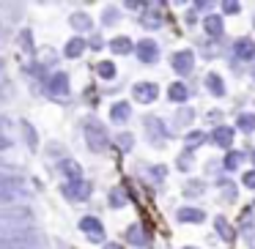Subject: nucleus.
Here are the masks:
<instances>
[{"label": "nucleus", "mask_w": 255, "mask_h": 249, "mask_svg": "<svg viewBox=\"0 0 255 249\" xmlns=\"http://www.w3.org/2000/svg\"><path fill=\"white\" fill-rule=\"evenodd\" d=\"M41 236L33 227H22V230H11L0 236V249H39Z\"/></svg>", "instance_id": "obj_1"}, {"label": "nucleus", "mask_w": 255, "mask_h": 249, "mask_svg": "<svg viewBox=\"0 0 255 249\" xmlns=\"http://www.w3.org/2000/svg\"><path fill=\"white\" fill-rule=\"evenodd\" d=\"M30 211L28 208H17V205H8L6 211H0V236L11 230H22V227H30Z\"/></svg>", "instance_id": "obj_2"}, {"label": "nucleus", "mask_w": 255, "mask_h": 249, "mask_svg": "<svg viewBox=\"0 0 255 249\" xmlns=\"http://www.w3.org/2000/svg\"><path fill=\"white\" fill-rule=\"evenodd\" d=\"M17 197H25L22 181L8 172H0V203H17Z\"/></svg>", "instance_id": "obj_3"}, {"label": "nucleus", "mask_w": 255, "mask_h": 249, "mask_svg": "<svg viewBox=\"0 0 255 249\" xmlns=\"http://www.w3.org/2000/svg\"><path fill=\"white\" fill-rule=\"evenodd\" d=\"M85 140H88V148L99 154V151L107 148V140L110 137H107V129L99 121H88L85 123Z\"/></svg>", "instance_id": "obj_4"}, {"label": "nucleus", "mask_w": 255, "mask_h": 249, "mask_svg": "<svg viewBox=\"0 0 255 249\" xmlns=\"http://www.w3.org/2000/svg\"><path fill=\"white\" fill-rule=\"evenodd\" d=\"M145 134H148L151 145H165L167 140V129L156 115H145Z\"/></svg>", "instance_id": "obj_5"}, {"label": "nucleus", "mask_w": 255, "mask_h": 249, "mask_svg": "<svg viewBox=\"0 0 255 249\" xmlns=\"http://www.w3.org/2000/svg\"><path fill=\"white\" fill-rule=\"evenodd\" d=\"M134 52H137V58H140L143 63H156V61H159V44H156L154 39H143V41H137Z\"/></svg>", "instance_id": "obj_6"}, {"label": "nucleus", "mask_w": 255, "mask_h": 249, "mask_svg": "<svg viewBox=\"0 0 255 249\" xmlns=\"http://www.w3.org/2000/svg\"><path fill=\"white\" fill-rule=\"evenodd\" d=\"M233 55L236 61H253L255 58V41L250 36H242V39L233 41Z\"/></svg>", "instance_id": "obj_7"}, {"label": "nucleus", "mask_w": 255, "mask_h": 249, "mask_svg": "<svg viewBox=\"0 0 255 249\" xmlns=\"http://www.w3.org/2000/svg\"><path fill=\"white\" fill-rule=\"evenodd\" d=\"M173 69H176V74H189L195 69V52L192 50H181L173 55Z\"/></svg>", "instance_id": "obj_8"}, {"label": "nucleus", "mask_w": 255, "mask_h": 249, "mask_svg": "<svg viewBox=\"0 0 255 249\" xmlns=\"http://www.w3.org/2000/svg\"><path fill=\"white\" fill-rule=\"evenodd\" d=\"M132 93H134V99L137 101H143V104H151V101L159 96V88H156L154 83H137L132 88Z\"/></svg>", "instance_id": "obj_9"}, {"label": "nucleus", "mask_w": 255, "mask_h": 249, "mask_svg": "<svg viewBox=\"0 0 255 249\" xmlns=\"http://www.w3.org/2000/svg\"><path fill=\"white\" fill-rule=\"evenodd\" d=\"M176 219L178 222H187V225H198V222L206 219V211L203 208H195V205H184V208L176 211Z\"/></svg>", "instance_id": "obj_10"}, {"label": "nucleus", "mask_w": 255, "mask_h": 249, "mask_svg": "<svg viewBox=\"0 0 255 249\" xmlns=\"http://www.w3.org/2000/svg\"><path fill=\"white\" fill-rule=\"evenodd\" d=\"M80 227H83V233L91 241H102V238H105V227H102V222L94 219V216H85V219L80 222Z\"/></svg>", "instance_id": "obj_11"}, {"label": "nucleus", "mask_w": 255, "mask_h": 249, "mask_svg": "<svg viewBox=\"0 0 255 249\" xmlns=\"http://www.w3.org/2000/svg\"><path fill=\"white\" fill-rule=\"evenodd\" d=\"M211 143H214L217 148H231V143H233V126H217L214 134H211Z\"/></svg>", "instance_id": "obj_12"}, {"label": "nucleus", "mask_w": 255, "mask_h": 249, "mask_svg": "<svg viewBox=\"0 0 255 249\" xmlns=\"http://www.w3.org/2000/svg\"><path fill=\"white\" fill-rule=\"evenodd\" d=\"M66 194H69L72 200H85V197L91 194V183H88V181H72V183L66 186Z\"/></svg>", "instance_id": "obj_13"}, {"label": "nucleus", "mask_w": 255, "mask_h": 249, "mask_svg": "<svg viewBox=\"0 0 255 249\" xmlns=\"http://www.w3.org/2000/svg\"><path fill=\"white\" fill-rule=\"evenodd\" d=\"M143 25L148 30L159 28V25H162V8L159 6H148V8H145V11H143Z\"/></svg>", "instance_id": "obj_14"}, {"label": "nucleus", "mask_w": 255, "mask_h": 249, "mask_svg": "<svg viewBox=\"0 0 255 249\" xmlns=\"http://www.w3.org/2000/svg\"><path fill=\"white\" fill-rule=\"evenodd\" d=\"M203 30L211 36V39H220V36H222V17L209 14V17L203 19Z\"/></svg>", "instance_id": "obj_15"}, {"label": "nucleus", "mask_w": 255, "mask_h": 249, "mask_svg": "<svg viewBox=\"0 0 255 249\" xmlns=\"http://www.w3.org/2000/svg\"><path fill=\"white\" fill-rule=\"evenodd\" d=\"M61 172L69 178V183H72V181H83V170H80V165H77V162H72V159H63L61 162Z\"/></svg>", "instance_id": "obj_16"}, {"label": "nucleus", "mask_w": 255, "mask_h": 249, "mask_svg": "<svg viewBox=\"0 0 255 249\" xmlns=\"http://www.w3.org/2000/svg\"><path fill=\"white\" fill-rule=\"evenodd\" d=\"M129 115H132V107L127 104V101H116V104L110 107V118L116 123H124V121H129Z\"/></svg>", "instance_id": "obj_17"}, {"label": "nucleus", "mask_w": 255, "mask_h": 249, "mask_svg": "<svg viewBox=\"0 0 255 249\" xmlns=\"http://www.w3.org/2000/svg\"><path fill=\"white\" fill-rule=\"evenodd\" d=\"M167 99L170 101H178V104H184V101L189 99V90L184 83H173L170 88H167Z\"/></svg>", "instance_id": "obj_18"}, {"label": "nucleus", "mask_w": 255, "mask_h": 249, "mask_svg": "<svg viewBox=\"0 0 255 249\" xmlns=\"http://www.w3.org/2000/svg\"><path fill=\"white\" fill-rule=\"evenodd\" d=\"M50 90L55 96H66L69 93V77H66V74H63V72L55 74V77L50 80Z\"/></svg>", "instance_id": "obj_19"}, {"label": "nucleus", "mask_w": 255, "mask_h": 249, "mask_svg": "<svg viewBox=\"0 0 255 249\" xmlns=\"http://www.w3.org/2000/svg\"><path fill=\"white\" fill-rule=\"evenodd\" d=\"M110 50L116 52V55H129V52L134 50V44L127 39V36H116V39L110 41Z\"/></svg>", "instance_id": "obj_20"}, {"label": "nucleus", "mask_w": 255, "mask_h": 249, "mask_svg": "<svg viewBox=\"0 0 255 249\" xmlns=\"http://www.w3.org/2000/svg\"><path fill=\"white\" fill-rule=\"evenodd\" d=\"M206 88L211 90V96H225V83H222L220 74H209L206 77Z\"/></svg>", "instance_id": "obj_21"}, {"label": "nucleus", "mask_w": 255, "mask_h": 249, "mask_svg": "<svg viewBox=\"0 0 255 249\" xmlns=\"http://www.w3.org/2000/svg\"><path fill=\"white\" fill-rule=\"evenodd\" d=\"M127 238H129L132 244H140V247H145V244H148V236L143 233V227H140V225H132V227H129V230H127Z\"/></svg>", "instance_id": "obj_22"}, {"label": "nucleus", "mask_w": 255, "mask_h": 249, "mask_svg": "<svg viewBox=\"0 0 255 249\" xmlns=\"http://www.w3.org/2000/svg\"><path fill=\"white\" fill-rule=\"evenodd\" d=\"M236 126L239 129H242V132H255V115H253V112H242V115H239L236 118Z\"/></svg>", "instance_id": "obj_23"}, {"label": "nucleus", "mask_w": 255, "mask_h": 249, "mask_svg": "<svg viewBox=\"0 0 255 249\" xmlns=\"http://www.w3.org/2000/svg\"><path fill=\"white\" fill-rule=\"evenodd\" d=\"M192 121H195V112L189 110V107H181V110L176 112V126H178V129H187Z\"/></svg>", "instance_id": "obj_24"}, {"label": "nucleus", "mask_w": 255, "mask_h": 249, "mask_svg": "<svg viewBox=\"0 0 255 249\" xmlns=\"http://www.w3.org/2000/svg\"><path fill=\"white\" fill-rule=\"evenodd\" d=\"M214 225H217V233H220V238H225V241L231 244V241H233V230H231V225L225 222V216H217Z\"/></svg>", "instance_id": "obj_25"}, {"label": "nucleus", "mask_w": 255, "mask_h": 249, "mask_svg": "<svg viewBox=\"0 0 255 249\" xmlns=\"http://www.w3.org/2000/svg\"><path fill=\"white\" fill-rule=\"evenodd\" d=\"M96 74H99V77L102 80H113V77H116V63H110V61H102L99 63V66H96Z\"/></svg>", "instance_id": "obj_26"}, {"label": "nucleus", "mask_w": 255, "mask_h": 249, "mask_svg": "<svg viewBox=\"0 0 255 249\" xmlns=\"http://www.w3.org/2000/svg\"><path fill=\"white\" fill-rule=\"evenodd\" d=\"M203 143H206V134H203V132H189V134H187V140H184L187 151H195L198 145H203Z\"/></svg>", "instance_id": "obj_27"}, {"label": "nucleus", "mask_w": 255, "mask_h": 249, "mask_svg": "<svg viewBox=\"0 0 255 249\" xmlns=\"http://www.w3.org/2000/svg\"><path fill=\"white\" fill-rule=\"evenodd\" d=\"M242 162H244V154H242V151H231V154L225 156V162H222V165H225V170H236Z\"/></svg>", "instance_id": "obj_28"}, {"label": "nucleus", "mask_w": 255, "mask_h": 249, "mask_svg": "<svg viewBox=\"0 0 255 249\" xmlns=\"http://www.w3.org/2000/svg\"><path fill=\"white\" fill-rule=\"evenodd\" d=\"M83 50H85V41H83V39H72V41L66 44V55H69V58L83 55Z\"/></svg>", "instance_id": "obj_29"}, {"label": "nucleus", "mask_w": 255, "mask_h": 249, "mask_svg": "<svg viewBox=\"0 0 255 249\" xmlns=\"http://www.w3.org/2000/svg\"><path fill=\"white\" fill-rule=\"evenodd\" d=\"M72 25L77 30H91V25H94V22H91L88 14H72Z\"/></svg>", "instance_id": "obj_30"}, {"label": "nucleus", "mask_w": 255, "mask_h": 249, "mask_svg": "<svg viewBox=\"0 0 255 249\" xmlns=\"http://www.w3.org/2000/svg\"><path fill=\"white\" fill-rule=\"evenodd\" d=\"M110 205L113 208H124V205H127V194H124V189H113L110 192Z\"/></svg>", "instance_id": "obj_31"}, {"label": "nucleus", "mask_w": 255, "mask_h": 249, "mask_svg": "<svg viewBox=\"0 0 255 249\" xmlns=\"http://www.w3.org/2000/svg\"><path fill=\"white\" fill-rule=\"evenodd\" d=\"M118 148H121V151H132V145H134V137H132V134H127V132H124V134H118Z\"/></svg>", "instance_id": "obj_32"}, {"label": "nucleus", "mask_w": 255, "mask_h": 249, "mask_svg": "<svg viewBox=\"0 0 255 249\" xmlns=\"http://www.w3.org/2000/svg\"><path fill=\"white\" fill-rule=\"evenodd\" d=\"M203 192V183L200 181H189L187 186H184V194H187V197H195V194H200Z\"/></svg>", "instance_id": "obj_33"}, {"label": "nucleus", "mask_w": 255, "mask_h": 249, "mask_svg": "<svg viewBox=\"0 0 255 249\" xmlns=\"http://www.w3.org/2000/svg\"><path fill=\"white\" fill-rule=\"evenodd\" d=\"M176 167H178V170H189V167H192V156H189V154H181V156L176 159Z\"/></svg>", "instance_id": "obj_34"}, {"label": "nucleus", "mask_w": 255, "mask_h": 249, "mask_svg": "<svg viewBox=\"0 0 255 249\" xmlns=\"http://www.w3.org/2000/svg\"><path fill=\"white\" fill-rule=\"evenodd\" d=\"M222 8H225V14H239V11H242V3H236V0H228V3H222Z\"/></svg>", "instance_id": "obj_35"}, {"label": "nucleus", "mask_w": 255, "mask_h": 249, "mask_svg": "<svg viewBox=\"0 0 255 249\" xmlns=\"http://www.w3.org/2000/svg\"><path fill=\"white\" fill-rule=\"evenodd\" d=\"M242 183L247 189H255V170H250V172H244V178H242Z\"/></svg>", "instance_id": "obj_36"}, {"label": "nucleus", "mask_w": 255, "mask_h": 249, "mask_svg": "<svg viewBox=\"0 0 255 249\" xmlns=\"http://www.w3.org/2000/svg\"><path fill=\"white\" fill-rule=\"evenodd\" d=\"M127 8H132V11H137V8H143V11H145V8H148V3H132V0H129V3H127Z\"/></svg>", "instance_id": "obj_37"}, {"label": "nucleus", "mask_w": 255, "mask_h": 249, "mask_svg": "<svg viewBox=\"0 0 255 249\" xmlns=\"http://www.w3.org/2000/svg\"><path fill=\"white\" fill-rule=\"evenodd\" d=\"M116 19H118V14H116V11H107V14H105V22H107V25H113Z\"/></svg>", "instance_id": "obj_38"}, {"label": "nucleus", "mask_w": 255, "mask_h": 249, "mask_svg": "<svg viewBox=\"0 0 255 249\" xmlns=\"http://www.w3.org/2000/svg\"><path fill=\"white\" fill-rule=\"evenodd\" d=\"M8 145H11V140H8V137H3V134H0V151H6Z\"/></svg>", "instance_id": "obj_39"}, {"label": "nucleus", "mask_w": 255, "mask_h": 249, "mask_svg": "<svg viewBox=\"0 0 255 249\" xmlns=\"http://www.w3.org/2000/svg\"><path fill=\"white\" fill-rule=\"evenodd\" d=\"M151 172H154L156 178H165V167H154V170H151Z\"/></svg>", "instance_id": "obj_40"}, {"label": "nucleus", "mask_w": 255, "mask_h": 249, "mask_svg": "<svg viewBox=\"0 0 255 249\" xmlns=\"http://www.w3.org/2000/svg\"><path fill=\"white\" fill-rule=\"evenodd\" d=\"M105 249H124V247H121V244H107Z\"/></svg>", "instance_id": "obj_41"}, {"label": "nucleus", "mask_w": 255, "mask_h": 249, "mask_svg": "<svg viewBox=\"0 0 255 249\" xmlns=\"http://www.w3.org/2000/svg\"><path fill=\"white\" fill-rule=\"evenodd\" d=\"M0 74H3V61H0Z\"/></svg>", "instance_id": "obj_42"}, {"label": "nucleus", "mask_w": 255, "mask_h": 249, "mask_svg": "<svg viewBox=\"0 0 255 249\" xmlns=\"http://www.w3.org/2000/svg\"><path fill=\"white\" fill-rule=\"evenodd\" d=\"M253 165H255V151H253Z\"/></svg>", "instance_id": "obj_43"}, {"label": "nucleus", "mask_w": 255, "mask_h": 249, "mask_svg": "<svg viewBox=\"0 0 255 249\" xmlns=\"http://www.w3.org/2000/svg\"><path fill=\"white\" fill-rule=\"evenodd\" d=\"M184 249H195V247H184Z\"/></svg>", "instance_id": "obj_44"}, {"label": "nucleus", "mask_w": 255, "mask_h": 249, "mask_svg": "<svg viewBox=\"0 0 255 249\" xmlns=\"http://www.w3.org/2000/svg\"><path fill=\"white\" fill-rule=\"evenodd\" d=\"M253 77H255V72H253Z\"/></svg>", "instance_id": "obj_45"}, {"label": "nucleus", "mask_w": 255, "mask_h": 249, "mask_svg": "<svg viewBox=\"0 0 255 249\" xmlns=\"http://www.w3.org/2000/svg\"><path fill=\"white\" fill-rule=\"evenodd\" d=\"M0 172H3V170H0Z\"/></svg>", "instance_id": "obj_46"}, {"label": "nucleus", "mask_w": 255, "mask_h": 249, "mask_svg": "<svg viewBox=\"0 0 255 249\" xmlns=\"http://www.w3.org/2000/svg\"><path fill=\"white\" fill-rule=\"evenodd\" d=\"M0 123H3V121H0Z\"/></svg>", "instance_id": "obj_47"}]
</instances>
